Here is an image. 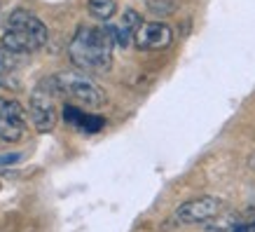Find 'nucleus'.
<instances>
[{"mask_svg": "<svg viewBox=\"0 0 255 232\" xmlns=\"http://www.w3.org/2000/svg\"><path fill=\"white\" fill-rule=\"evenodd\" d=\"M234 230L237 232H255V218L253 221H248V223H239Z\"/></svg>", "mask_w": 255, "mask_h": 232, "instance_id": "4468645a", "label": "nucleus"}, {"mask_svg": "<svg viewBox=\"0 0 255 232\" xmlns=\"http://www.w3.org/2000/svg\"><path fill=\"white\" fill-rule=\"evenodd\" d=\"M56 99H59V92H56L54 77H45L40 80L38 87L33 89L31 94V103H28V115H31V122L38 132H52L56 124Z\"/></svg>", "mask_w": 255, "mask_h": 232, "instance_id": "20e7f679", "label": "nucleus"}, {"mask_svg": "<svg viewBox=\"0 0 255 232\" xmlns=\"http://www.w3.org/2000/svg\"><path fill=\"white\" fill-rule=\"evenodd\" d=\"M52 77H54L59 96H66V99L75 101V103H82V106H89V108H101L108 101L106 92L96 85V80H92L80 70H63V73Z\"/></svg>", "mask_w": 255, "mask_h": 232, "instance_id": "7ed1b4c3", "label": "nucleus"}, {"mask_svg": "<svg viewBox=\"0 0 255 232\" xmlns=\"http://www.w3.org/2000/svg\"><path fill=\"white\" fill-rule=\"evenodd\" d=\"M140 23H143V19H140L138 12L136 9H127L122 14V21L115 23V26H106V28H108L115 47H129L133 42V35H136Z\"/></svg>", "mask_w": 255, "mask_h": 232, "instance_id": "6e6552de", "label": "nucleus"}, {"mask_svg": "<svg viewBox=\"0 0 255 232\" xmlns=\"http://www.w3.org/2000/svg\"><path fill=\"white\" fill-rule=\"evenodd\" d=\"M47 38H49V31H47L45 21H40L28 9H14L7 19V28L2 33L0 45L23 56L42 49L47 45Z\"/></svg>", "mask_w": 255, "mask_h": 232, "instance_id": "f03ea898", "label": "nucleus"}, {"mask_svg": "<svg viewBox=\"0 0 255 232\" xmlns=\"http://www.w3.org/2000/svg\"><path fill=\"white\" fill-rule=\"evenodd\" d=\"M19 157H21V155H19V153L2 155V157H0V164H12V162H14V160H19Z\"/></svg>", "mask_w": 255, "mask_h": 232, "instance_id": "2eb2a0df", "label": "nucleus"}, {"mask_svg": "<svg viewBox=\"0 0 255 232\" xmlns=\"http://www.w3.org/2000/svg\"><path fill=\"white\" fill-rule=\"evenodd\" d=\"M26 113L16 101L0 96V143H12L23 136Z\"/></svg>", "mask_w": 255, "mask_h": 232, "instance_id": "423d86ee", "label": "nucleus"}, {"mask_svg": "<svg viewBox=\"0 0 255 232\" xmlns=\"http://www.w3.org/2000/svg\"><path fill=\"white\" fill-rule=\"evenodd\" d=\"M115 42L106 26H80L68 45V56L80 73H108Z\"/></svg>", "mask_w": 255, "mask_h": 232, "instance_id": "f257e3e1", "label": "nucleus"}, {"mask_svg": "<svg viewBox=\"0 0 255 232\" xmlns=\"http://www.w3.org/2000/svg\"><path fill=\"white\" fill-rule=\"evenodd\" d=\"M230 232H237V230H230Z\"/></svg>", "mask_w": 255, "mask_h": 232, "instance_id": "dca6fc26", "label": "nucleus"}, {"mask_svg": "<svg viewBox=\"0 0 255 232\" xmlns=\"http://www.w3.org/2000/svg\"><path fill=\"white\" fill-rule=\"evenodd\" d=\"M138 49H166L173 42V28L164 21H143L133 35Z\"/></svg>", "mask_w": 255, "mask_h": 232, "instance_id": "0eeeda50", "label": "nucleus"}, {"mask_svg": "<svg viewBox=\"0 0 255 232\" xmlns=\"http://www.w3.org/2000/svg\"><path fill=\"white\" fill-rule=\"evenodd\" d=\"M63 120L78 129H85V132H101L106 120L99 115H92V113H85L78 106H63Z\"/></svg>", "mask_w": 255, "mask_h": 232, "instance_id": "9d476101", "label": "nucleus"}, {"mask_svg": "<svg viewBox=\"0 0 255 232\" xmlns=\"http://www.w3.org/2000/svg\"><path fill=\"white\" fill-rule=\"evenodd\" d=\"M87 7H89V12H92L96 19L108 21V19H113V14L117 12V2L115 0H89Z\"/></svg>", "mask_w": 255, "mask_h": 232, "instance_id": "9b49d317", "label": "nucleus"}, {"mask_svg": "<svg viewBox=\"0 0 255 232\" xmlns=\"http://www.w3.org/2000/svg\"><path fill=\"white\" fill-rule=\"evenodd\" d=\"M213 223L206 228L209 232H230V230H234L237 225L241 223L239 221V216L237 214H227V216H216V218H211Z\"/></svg>", "mask_w": 255, "mask_h": 232, "instance_id": "f8f14e48", "label": "nucleus"}, {"mask_svg": "<svg viewBox=\"0 0 255 232\" xmlns=\"http://www.w3.org/2000/svg\"><path fill=\"white\" fill-rule=\"evenodd\" d=\"M19 66H21V54H14L0 45V85L9 89H19Z\"/></svg>", "mask_w": 255, "mask_h": 232, "instance_id": "1a4fd4ad", "label": "nucleus"}, {"mask_svg": "<svg viewBox=\"0 0 255 232\" xmlns=\"http://www.w3.org/2000/svg\"><path fill=\"white\" fill-rule=\"evenodd\" d=\"M225 209V202L211 195H201V197H192V200L183 202L176 209L178 223L194 225V223H209L211 218L220 216V211Z\"/></svg>", "mask_w": 255, "mask_h": 232, "instance_id": "39448f33", "label": "nucleus"}, {"mask_svg": "<svg viewBox=\"0 0 255 232\" xmlns=\"http://www.w3.org/2000/svg\"><path fill=\"white\" fill-rule=\"evenodd\" d=\"M147 5H150V9H152L155 14H171V7H173L171 2L164 5L162 0H159V2H157V0H147Z\"/></svg>", "mask_w": 255, "mask_h": 232, "instance_id": "ddd939ff", "label": "nucleus"}]
</instances>
